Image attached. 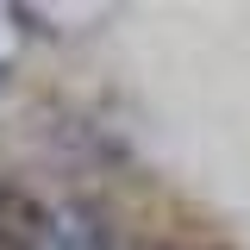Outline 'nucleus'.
I'll list each match as a JSON object with an SVG mask.
<instances>
[{
    "label": "nucleus",
    "instance_id": "obj_2",
    "mask_svg": "<svg viewBox=\"0 0 250 250\" xmlns=\"http://www.w3.org/2000/svg\"><path fill=\"white\" fill-rule=\"evenodd\" d=\"M44 250H106V219L94 213V207H82V200H69V207L50 213Z\"/></svg>",
    "mask_w": 250,
    "mask_h": 250
},
{
    "label": "nucleus",
    "instance_id": "obj_1",
    "mask_svg": "<svg viewBox=\"0 0 250 250\" xmlns=\"http://www.w3.org/2000/svg\"><path fill=\"white\" fill-rule=\"evenodd\" d=\"M44 238H50V213L31 194H19V188H0V244L6 250H38Z\"/></svg>",
    "mask_w": 250,
    "mask_h": 250
}]
</instances>
